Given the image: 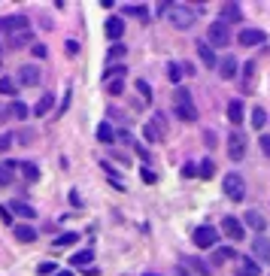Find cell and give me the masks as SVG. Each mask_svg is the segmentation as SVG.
Segmentation results:
<instances>
[{
    "instance_id": "d4e9b609",
    "label": "cell",
    "mask_w": 270,
    "mask_h": 276,
    "mask_svg": "<svg viewBox=\"0 0 270 276\" xmlns=\"http://www.w3.org/2000/svg\"><path fill=\"white\" fill-rule=\"evenodd\" d=\"M15 91H18V82L12 76H0V94H6V97H15Z\"/></svg>"
},
{
    "instance_id": "8d00e7d4",
    "label": "cell",
    "mask_w": 270,
    "mask_h": 276,
    "mask_svg": "<svg viewBox=\"0 0 270 276\" xmlns=\"http://www.w3.org/2000/svg\"><path fill=\"white\" fill-rule=\"evenodd\" d=\"M76 240H79V234H73V231H70V234H61L52 246H70V243H76Z\"/></svg>"
},
{
    "instance_id": "f907efd6",
    "label": "cell",
    "mask_w": 270,
    "mask_h": 276,
    "mask_svg": "<svg viewBox=\"0 0 270 276\" xmlns=\"http://www.w3.org/2000/svg\"><path fill=\"white\" fill-rule=\"evenodd\" d=\"M182 176H198V167H195V164H185V167H182Z\"/></svg>"
},
{
    "instance_id": "e575fe53",
    "label": "cell",
    "mask_w": 270,
    "mask_h": 276,
    "mask_svg": "<svg viewBox=\"0 0 270 276\" xmlns=\"http://www.w3.org/2000/svg\"><path fill=\"white\" fill-rule=\"evenodd\" d=\"M128 70H125V64H119V67H109L106 73H103V79H106V82H112V79H122Z\"/></svg>"
},
{
    "instance_id": "f546056e",
    "label": "cell",
    "mask_w": 270,
    "mask_h": 276,
    "mask_svg": "<svg viewBox=\"0 0 270 276\" xmlns=\"http://www.w3.org/2000/svg\"><path fill=\"white\" fill-rule=\"evenodd\" d=\"M249 125L258 128V131L267 125V112H264V106H255V109H252V122H249Z\"/></svg>"
},
{
    "instance_id": "cb8c5ba5",
    "label": "cell",
    "mask_w": 270,
    "mask_h": 276,
    "mask_svg": "<svg viewBox=\"0 0 270 276\" xmlns=\"http://www.w3.org/2000/svg\"><path fill=\"white\" fill-rule=\"evenodd\" d=\"M97 140H100L103 146L115 143V131H112V125H109V122H100V125H97Z\"/></svg>"
},
{
    "instance_id": "44dd1931",
    "label": "cell",
    "mask_w": 270,
    "mask_h": 276,
    "mask_svg": "<svg viewBox=\"0 0 270 276\" xmlns=\"http://www.w3.org/2000/svg\"><path fill=\"white\" fill-rule=\"evenodd\" d=\"M9 213H15L18 219H36V210L27 207V204H21V201H12L9 204Z\"/></svg>"
},
{
    "instance_id": "484cf974",
    "label": "cell",
    "mask_w": 270,
    "mask_h": 276,
    "mask_svg": "<svg viewBox=\"0 0 270 276\" xmlns=\"http://www.w3.org/2000/svg\"><path fill=\"white\" fill-rule=\"evenodd\" d=\"M94 261V252L91 249H82V252H76L73 258H70V267H85V264H91Z\"/></svg>"
},
{
    "instance_id": "7402d4cb",
    "label": "cell",
    "mask_w": 270,
    "mask_h": 276,
    "mask_svg": "<svg viewBox=\"0 0 270 276\" xmlns=\"http://www.w3.org/2000/svg\"><path fill=\"white\" fill-rule=\"evenodd\" d=\"M237 276H261V267H258V264L252 261V258H240Z\"/></svg>"
},
{
    "instance_id": "ee69618b",
    "label": "cell",
    "mask_w": 270,
    "mask_h": 276,
    "mask_svg": "<svg viewBox=\"0 0 270 276\" xmlns=\"http://www.w3.org/2000/svg\"><path fill=\"white\" fill-rule=\"evenodd\" d=\"M258 146H261V155H264V158H270V137H267V134H261Z\"/></svg>"
},
{
    "instance_id": "d590c367",
    "label": "cell",
    "mask_w": 270,
    "mask_h": 276,
    "mask_svg": "<svg viewBox=\"0 0 270 276\" xmlns=\"http://www.w3.org/2000/svg\"><path fill=\"white\" fill-rule=\"evenodd\" d=\"M122 12H125V15H137V18H143V21L149 18V9H146V6H125Z\"/></svg>"
},
{
    "instance_id": "11a10c76",
    "label": "cell",
    "mask_w": 270,
    "mask_h": 276,
    "mask_svg": "<svg viewBox=\"0 0 270 276\" xmlns=\"http://www.w3.org/2000/svg\"><path fill=\"white\" fill-rule=\"evenodd\" d=\"M143 276H155V273H143Z\"/></svg>"
},
{
    "instance_id": "c3c4849f",
    "label": "cell",
    "mask_w": 270,
    "mask_h": 276,
    "mask_svg": "<svg viewBox=\"0 0 270 276\" xmlns=\"http://www.w3.org/2000/svg\"><path fill=\"white\" fill-rule=\"evenodd\" d=\"M0 222H3V225H12V213H9L6 207H0Z\"/></svg>"
},
{
    "instance_id": "52a82bcc",
    "label": "cell",
    "mask_w": 270,
    "mask_h": 276,
    "mask_svg": "<svg viewBox=\"0 0 270 276\" xmlns=\"http://www.w3.org/2000/svg\"><path fill=\"white\" fill-rule=\"evenodd\" d=\"M228 158L231 161H243L246 158V137L240 131H231V137H228Z\"/></svg>"
},
{
    "instance_id": "7dc6e473",
    "label": "cell",
    "mask_w": 270,
    "mask_h": 276,
    "mask_svg": "<svg viewBox=\"0 0 270 276\" xmlns=\"http://www.w3.org/2000/svg\"><path fill=\"white\" fill-rule=\"evenodd\" d=\"M191 267L198 270V276H210V267H207L204 261H191Z\"/></svg>"
},
{
    "instance_id": "3957f363",
    "label": "cell",
    "mask_w": 270,
    "mask_h": 276,
    "mask_svg": "<svg viewBox=\"0 0 270 276\" xmlns=\"http://www.w3.org/2000/svg\"><path fill=\"white\" fill-rule=\"evenodd\" d=\"M207 43H210L213 49H225V46L231 43V24H225L222 18L213 21L210 30H207Z\"/></svg>"
},
{
    "instance_id": "4316f807",
    "label": "cell",
    "mask_w": 270,
    "mask_h": 276,
    "mask_svg": "<svg viewBox=\"0 0 270 276\" xmlns=\"http://www.w3.org/2000/svg\"><path fill=\"white\" fill-rule=\"evenodd\" d=\"M182 76H185V70H182V64H176V61H170V64H167V79H170V82H173V85H179V82H182Z\"/></svg>"
},
{
    "instance_id": "4fadbf2b",
    "label": "cell",
    "mask_w": 270,
    "mask_h": 276,
    "mask_svg": "<svg viewBox=\"0 0 270 276\" xmlns=\"http://www.w3.org/2000/svg\"><path fill=\"white\" fill-rule=\"evenodd\" d=\"M243 225H246V228H252V231H258V237L267 231V219H264L258 210H249V213L243 216Z\"/></svg>"
},
{
    "instance_id": "7c38bea8",
    "label": "cell",
    "mask_w": 270,
    "mask_h": 276,
    "mask_svg": "<svg viewBox=\"0 0 270 276\" xmlns=\"http://www.w3.org/2000/svg\"><path fill=\"white\" fill-rule=\"evenodd\" d=\"M222 21L225 24H240L243 21V9H240V3H222Z\"/></svg>"
},
{
    "instance_id": "2e32d148",
    "label": "cell",
    "mask_w": 270,
    "mask_h": 276,
    "mask_svg": "<svg viewBox=\"0 0 270 276\" xmlns=\"http://www.w3.org/2000/svg\"><path fill=\"white\" fill-rule=\"evenodd\" d=\"M6 46H9V49H24V46H33V33H30V30H18V33L6 36Z\"/></svg>"
},
{
    "instance_id": "816d5d0a",
    "label": "cell",
    "mask_w": 270,
    "mask_h": 276,
    "mask_svg": "<svg viewBox=\"0 0 270 276\" xmlns=\"http://www.w3.org/2000/svg\"><path fill=\"white\" fill-rule=\"evenodd\" d=\"M33 137H36V134H33V131H21V134H18V140H21V143H30V140H33Z\"/></svg>"
},
{
    "instance_id": "f5cc1de1",
    "label": "cell",
    "mask_w": 270,
    "mask_h": 276,
    "mask_svg": "<svg viewBox=\"0 0 270 276\" xmlns=\"http://www.w3.org/2000/svg\"><path fill=\"white\" fill-rule=\"evenodd\" d=\"M6 115H12V109H6V106H0V118H6Z\"/></svg>"
},
{
    "instance_id": "83f0119b",
    "label": "cell",
    "mask_w": 270,
    "mask_h": 276,
    "mask_svg": "<svg viewBox=\"0 0 270 276\" xmlns=\"http://www.w3.org/2000/svg\"><path fill=\"white\" fill-rule=\"evenodd\" d=\"M52 106H55V97L46 94V97H40V103L33 106V115H46V112H52Z\"/></svg>"
},
{
    "instance_id": "1f68e13d",
    "label": "cell",
    "mask_w": 270,
    "mask_h": 276,
    "mask_svg": "<svg viewBox=\"0 0 270 276\" xmlns=\"http://www.w3.org/2000/svg\"><path fill=\"white\" fill-rule=\"evenodd\" d=\"M12 167H15V164H0V188L12 185Z\"/></svg>"
},
{
    "instance_id": "ffe728a7",
    "label": "cell",
    "mask_w": 270,
    "mask_h": 276,
    "mask_svg": "<svg viewBox=\"0 0 270 276\" xmlns=\"http://www.w3.org/2000/svg\"><path fill=\"white\" fill-rule=\"evenodd\" d=\"M106 36L109 39H122V33H125V21L122 18H106Z\"/></svg>"
},
{
    "instance_id": "f6af8a7d",
    "label": "cell",
    "mask_w": 270,
    "mask_h": 276,
    "mask_svg": "<svg viewBox=\"0 0 270 276\" xmlns=\"http://www.w3.org/2000/svg\"><path fill=\"white\" fill-rule=\"evenodd\" d=\"M30 52H33V58H46V55H49V49H46L43 43H33V46H30Z\"/></svg>"
},
{
    "instance_id": "74e56055",
    "label": "cell",
    "mask_w": 270,
    "mask_h": 276,
    "mask_svg": "<svg viewBox=\"0 0 270 276\" xmlns=\"http://www.w3.org/2000/svg\"><path fill=\"white\" fill-rule=\"evenodd\" d=\"M115 143H122V146H134V149H137V143H134V137H131L128 131H115Z\"/></svg>"
},
{
    "instance_id": "277c9868",
    "label": "cell",
    "mask_w": 270,
    "mask_h": 276,
    "mask_svg": "<svg viewBox=\"0 0 270 276\" xmlns=\"http://www.w3.org/2000/svg\"><path fill=\"white\" fill-rule=\"evenodd\" d=\"M191 243L198 249H213V246H219V231L213 225H201V228L191 231Z\"/></svg>"
},
{
    "instance_id": "8fae6325",
    "label": "cell",
    "mask_w": 270,
    "mask_h": 276,
    "mask_svg": "<svg viewBox=\"0 0 270 276\" xmlns=\"http://www.w3.org/2000/svg\"><path fill=\"white\" fill-rule=\"evenodd\" d=\"M237 39H240V46H246V49H252V46H261V43H264V39H267V36H264V30H258V27H243Z\"/></svg>"
},
{
    "instance_id": "7bdbcfd3",
    "label": "cell",
    "mask_w": 270,
    "mask_h": 276,
    "mask_svg": "<svg viewBox=\"0 0 270 276\" xmlns=\"http://www.w3.org/2000/svg\"><path fill=\"white\" fill-rule=\"evenodd\" d=\"M64 52H67V58H76V55H79V43H76V39H67Z\"/></svg>"
},
{
    "instance_id": "e0dca14e",
    "label": "cell",
    "mask_w": 270,
    "mask_h": 276,
    "mask_svg": "<svg viewBox=\"0 0 270 276\" xmlns=\"http://www.w3.org/2000/svg\"><path fill=\"white\" fill-rule=\"evenodd\" d=\"M252 252L264 261V264H270V240H267V237L261 234V237H255V240H252Z\"/></svg>"
},
{
    "instance_id": "ac0fdd59",
    "label": "cell",
    "mask_w": 270,
    "mask_h": 276,
    "mask_svg": "<svg viewBox=\"0 0 270 276\" xmlns=\"http://www.w3.org/2000/svg\"><path fill=\"white\" fill-rule=\"evenodd\" d=\"M243 115H246V109H243V100H231V103H228V122L234 125V128H240Z\"/></svg>"
},
{
    "instance_id": "836d02e7",
    "label": "cell",
    "mask_w": 270,
    "mask_h": 276,
    "mask_svg": "<svg viewBox=\"0 0 270 276\" xmlns=\"http://www.w3.org/2000/svg\"><path fill=\"white\" fill-rule=\"evenodd\" d=\"M198 176H204V179H213V176H216V161H210V158H207V161H201V170H198Z\"/></svg>"
},
{
    "instance_id": "db71d44e",
    "label": "cell",
    "mask_w": 270,
    "mask_h": 276,
    "mask_svg": "<svg viewBox=\"0 0 270 276\" xmlns=\"http://www.w3.org/2000/svg\"><path fill=\"white\" fill-rule=\"evenodd\" d=\"M55 276H73V273H70V270H58Z\"/></svg>"
},
{
    "instance_id": "ba28073f",
    "label": "cell",
    "mask_w": 270,
    "mask_h": 276,
    "mask_svg": "<svg viewBox=\"0 0 270 276\" xmlns=\"http://www.w3.org/2000/svg\"><path fill=\"white\" fill-rule=\"evenodd\" d=\"M255 82H258V64L255 61H246L243 64V73H240V91L243 94H252L255 91Z\"/></svg>"
},
{
    "instance_id": "60d3db41",
    "label": "cell",
    "mask_w": 270,
    "mask_h": 276,
    "mask_svg": "<svg viewBox=\"0 0 270 276\" xmlns=\"http://www.w3.org/2000/svg\"><path fill=\"white\" fill-rule=\"evenodd\" d=\"M12 143H15V137H12V134H0V152H9V149H12Z\"/></svg>"
},
{
    "instance_id": "f35d334b",
    "label": "cell",
    "mask_w": 270,
    "mask_h": 276,
    "mask_svg": "<svg viewBox=\"0 0 270 276\" xmlns=\"http://www.w3.org/2000/svg\"><path fill=\"white\" fill-rule=\"evenodd\" d=\"M137 91L143 94V100H152V85L146 82V79H137Z\"/></svg>"
},
{
    "instance_id": "f1b7e54d",
    "label": "cell",
    "mask_w": 270,
    "mask_h": 276,
    "mask_svg": "<svg viewBox=\"0 0 270 276\" xmlns=\"http://www.w3.org/2000/svg\"><path fill=\"white\" fill-rule=\"evenodd\" d=\"M143 137H146L149 143H161V140H164V134H161L155 125H152V122H149V125H143Z\"/></svg>"
},
{
    "instance_id": "5bb4252c",
    "label": "cell",
    "mask_w": 270,
    "mask_h": 276,
    "mask_svg": "<svg viewBox=\"0 0 270 276\" xmlns=\"http://www.w3.org/2000/svg\"><path fill=\"white\" fill-rule=\"evenodd\" d=\"M237 70H240V64H237V58H234V55H228V58H222V61H219V76L225 79V82H228V79H234V76H237Z\"/></svg>"
},
{
    "instance_id": "ab89813d",
    "label": "cell",
    "mask_w": 270,
    "mask_h": 276,
    "mask_svg": "<svg viewBox=\"0 0 270 276\" xmlns=\"http://www.w3.org/2000/svg\"><path fill=\"white\" fill-rule=\"evenodd\" d=\"M55 267H58L55 261H46V264H40V267H36V273H40V276H55V273H58Z\"/></svg>"
},
{
    "instance_id": "6da1fadb",
    "label": "cell",
    "mask_w": 270,
    "mask_h": 276,
    "mask_svg": "<svg viewBox=\"0 0 270 276\" xmlns=\"http://www.w3.org/2000/svg\"><path fill=\"white\" fill-rule=\"evenodd\" d=\"M158 12H161V15H167V21H170L176 30H191V27H195V18H198L191 6H182V3H167V0L158 6Z\"/></svg>"
},
{
    "instance_id": "681fc988",
    "label": "cell",
    "mask_w": 270,
    "mask_h": 276,
    "mask_svg": "<svg viewBox=\"0 0 270 276\" xmlns=\"http://www.w3.org/2000/svg\"><path fill=\"white\" fill-rule=\"evenodd\" d=\"M140 176H143V182H149V185H152V182H155V179H158V176H155V173H152V170H140Z\"/></svg>"
},
{
    "instance_id": "d6986e66",
    "label": "cell",
    "mask_w": 270,
    "mask_h": 276,
    "mask_svg": "<svg viewBox=\"0 0 270 276\" xmlns=\"http://www.w3.org/2000/svg\"><path fill=\"white\" fill-rule=\"evenodd\" d=\"M198 55H201V61H204V67H210V70H216V52H213V46L207 43V39H201V43H198Z\"/></svg>"
},
{
    "instance_id": "b9f144b4",
    "label": "cell",
    "mask_w": 270,
    "mask_h": 276,
    "mask_svg": "<svg viewBox=\"0 0 270 276\" xmlns=\"http://www.w3.org/2000/svg\"><path fill=\"white\" fill-rule=\"evenodd\" d=\"M106 88H109V94H122L125 82H122V79H112V82H106Z\"/></svg>"
},
{
    "instance_id": "30bf717a",
    "label": "cell",
    "mask_w": 270,
    "mask_h": 276,
    "mask_svg": "<svg viewBox=\"0 0 270 276\" xmlns=\"http://www.w3.org/2000/svg\"><path fill=\"white\" fill-rule=\"evenodd\" d=\"M18 30H30V24H27L24 15H6V18H0V33L12 36V33H18Z\"/></svg>"
},
{
    "instance_id": "7a4b0ae2",
    "label": "cell",
    "mask_w": 270,
    "mask_h": 276,
    "mask_svg": "<svg viewBox=\"0 0 270 276\" xmlns=\"http://www.w3.org/2000/svg\"><path fill=\"white\" fill-rule=\"evenodd\" d=\"M173 112L182 118V122H198V106H195V100H191V94L185 91V88H176L173 91Z\"/></svg>"
},
{
    "instance_id": "603a6c76",
    "label": "cell",
    "mask_w": 270,
    "mask_h": 276,
    "mask_svg": "<svg viewBox=\"0 0 270 276\" xmlns=\"http://www.w3.org/2000/svg\"><path fill=\"white\" fill-rule=\"evenodd\" d=\"M15 240L18 243H33L36 240V231L30 225H15Z\"/></svg>"
},
{
    "instance_id": "5b68a950",
    "label": "cell",
    "mask_w": 270,
    "mask_h": 276,
    "mask_svg": "<svg viewBox=\"0 0 270 276\" xmlns=\"http://www.w3.org/2000/svg\"><path fill=\"white\" fill-rule=\"evenodd\" d=\"M222 191L228 194V201H243V197H246V182H243V176H240V173H228V176L222 179Z\"/></svg>"
},
{
    "instance_id": "8992f818",
    "label": "cell",
    "mask_w": 270,
    "mask_h": 276,
    "mask_svg": "<svg viewBox=\"0 0 270 276\" xmlns=\"http://www.w3.org/2000/svg\"><path fill=\"white\" fill-rule=\"evenodd\" d=\"M222 234L228 237V240H234V243H240L243 237H246V225L237 219V216H225L222 219Z\"/></svg>"
},
{
    "instance_id": "9c48e42d",
    "label": "cell",
    "mask_w": 270,
    "mask_h": 276,
    "mask_svg": "<svg viewBox=\"0 0 270 276\" xmlns=\"http://www.w3.org/2000/svg\"><path fill=\"white\" fill-rule=\"evenodd\" d=\"M15 82H18L21 88H36V85H40V67H33V64H24V67H18Z\"/></svg>"
},
{
    "instance_id": "d6a6232c",
    "label": "cell",
    "mask_w": 270,
    "mask_h": 276,
    "mask_svg": "<svg viewBox=\"0 0 270 276\" xmlns=\"http://www.w3.org/2000/svg\"><path fill=\"white\" fill-rule=\"evenodd\" d=\"M9 109H12V115H15V118H21V122L30 115V109L24 106V100H12V103H9Z\"/></svg>"
},
{
    "instance_id": "9a60e30c",
    "label": "cell",
    "mask_w": 270,
    "mask_h": 276,
    "mask_svg": "<svg viewBox=\"0 0 270 276\" xmlns=\"http://www.w3.org/2000/svg\"><path fill=\"white\" fill-rule=\"evenodd\" d=\"M234 258H237V249H234V246H216V252H213V267H222V264L234 261Z\"/></svg>"
},
{
    "instance_id": "bcb514c9",
    "label": "cell",
    "mask_w": 270,
    "mask_h": 276,
    "mask_svg": "<svg viewBox=\"0 0 270 276\" xmlns=\"http://www.w3.org/2000/svg\"><path fill=\"white\" fill-rule=\"evenodd\" d=\"M125 52H128V49H125L122 43H115V46L109 49V58H125Z\"/></svg>"
},
{
    "instance_id": "4dcf8cb0",
    "label": "cell",
    "mask_w": 270,
    "mask_h": 276,
    "mask_svg": "<svg viewBox=\"0 0 270 276\" xmlns=\"http://www.w3.org/2000/svg\"><path fill=\"white\" fill-rule=\"evenodd\" d=\"M21 173H24L27 182H36V179H40V167H36L33 161H24V164H21Z\"/></svg>"
}]
</instances>
